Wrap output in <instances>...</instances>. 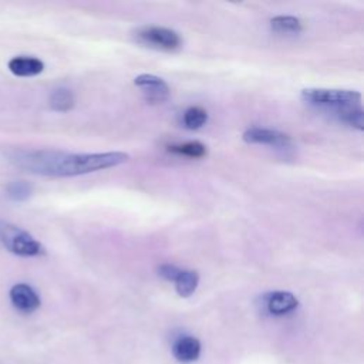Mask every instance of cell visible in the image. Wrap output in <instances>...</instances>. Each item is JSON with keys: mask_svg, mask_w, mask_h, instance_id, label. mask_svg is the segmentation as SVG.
Returning a JSON list of instances; mask_svg holds the SVG:
<instances>
[{"mask_svg": "<svg viewBox=\"0 0 364 364\" xmlns=\"http://www.w3.org/2000/svg\"><path fill=\"white\" fill-rule=\"evenodd\" d=\"M129 159L125 152L71 154L53 149H20L10 155V162L36 175L75 176L121 165Z\"/></svg>", "mask_w": 364, "mask_h": 364, "instance_id": "obj_1", "label": "cell"}, {"mask_svg": "<svg viewBox=\"0 0 364 364\" xmlns=\"http://www.w3.org/2000/svg\"><path fill=\"white\" fill-rule=\"evenodd\" d=\"M0 243L9 252L23 257L40 256L46 253L43 245L28 232L6 220H0Z\"/></svg>", "mask_w": 364, "mask_h": 364, "instance_id": "obj_2", "label": "cell"}, {"mask_svg": "<svg viewBox=\"0 0 364 364\" xmlns=\"http://www.w3.org/2000/svg\"><path fill=\"white\" fill-rule=\"evenodd\" d=\"M301 100L310 105L340 109L346 107L360 105L361 94L353 90L334 88H304L301 90Z\"/></svg>", "mask_w": 364, "mask_h": 364, "instance_id": "obj_3", "label": "cell"}, {"mask_svg": "<svg viewBox=\"0 0 364 364\" xmlns=\"http://www.w3.org/2000/svg\"><path fill=\"white\" fill-rule=\"evenodd\" d=\"M136 38L148 44L149 47L161 48V50H176L181 44V36L171 28L166 27H158V26H148L142 27L136 31Z\"/></svg>", "mask_w": 364, "mask_h": 364, "instance_id": "obj_4", "label": "cell"}, {"mask_svg": "<svg viewBox=\"0 0 364 364\" xmlns=\"http://www.w3.org/2000/svg\"><path fill=\"white\" fill-rule=\"evenodd\" d=\"M134 84L142 90L145 100L151 104H162L169 98L168 84L154 74H139L135 77Z\"/></svg>", "mask_w": 364, "mask_h": 364, "instance_id": "obj_5", "label": "cell"}, {"mask_svg": "<svg viewBox=\"0 0 364 364\" xmlns=\"http://www.w3.org/2000/svg\"><path fill=\"white\" fill-rule=\"evenodd\" d=\"M242 138L247 144L272 145V146H277V148H286L291 144V139L287 134L276 131V129L260 128V127H253V128L246 129L243 132Z\"/></svg>", "mask_w": 364, "mask_h": 364, "instance_id": "obj_6", "label": "cell"}, {"mask_svg": "<svg viewBox=\"0 0 364 364\" xmlns=\"http://www.w3.org/2000/svg\"><path fill=\"white\" fill-rule=\"evenodd\" d=\"M10 301L23 313H33L41 304L37 291L26 283H17L10 289Z\"/></svg>", "mask_w": 364, "mask_h": 364, "instance_id": "obj_7", "label": "cell"}, {"mask_svg": "<svg viewBox=\"0 0 364 364\" xmlns=\"http://www.w3.org/2000/svg\"><path fill=\"white\" fill-rule=\"evenodd\" d=\"M264 306H266V310L270 314H273V316H284V314H287V313H290V311L297 309L299 300L290 291L277 290V291L267 293L264 296Z\"/></svg>", "mask_w": 364, "mask_h": 364, "instance_id": "obj_8", "label": "cell"}, {"mask_svg": "<svg viewBox=\"0 0 364 364\" xmlns=\"http://www.w3.org/2000/svg\"><path fill=\"white\" fill-rule=\"evenodd\" d=\"M172 354L179 363L196 361L200 355V341L193 336H182L175 340Z\"/></svg>", "mask_w": 364, "mask_h": 364, "instance_id": "obj_9", "label": "cell"}, {"mask_svg": "<svg viewBox=\"0 0 364 364\" xmlns=\"http://www.w3.org/2000/svg\"><path fill=\"white\" fill-rule=\"evenodd\" d=\"M9 70L17 77L38 75L44 70V63L31 55H16L9 60Z\"/></svg>", "mask_w": 364, "mask_h": 364, "instance_id": "obj_10", "label": "cell"}, {"mask_svg": "<svg viewBox=\"0 0 364 364\" xmlns=\"http://www.w3.org/2000/svg\"><path fill=\"white\" fill-rule=\"evenodd\" d=\"M173 283L175 290L181 297H189L195 293L199 284V274L196 270H181Z\"/></svg>", "mask_w": 364, "mask_h": 364, "instance_id": "obj_11", "label": "cell"}, {"mask_svg": "<svg viewBox=\"0 0 364 364\" xmlns=\"http://www.w3.org/2000/svg\"><path fill=\"white\" fill-rule=\"evenodd\" d=\"M168 152L171 154H176V155H183L188 158H203L208 154L206 146L199 142V141H188V142H182V144H173L168 146Z\"/></svg>", "mask_w": 364, "mask_h": 364, "instance_id": "obj_12", "label": "cell"}, {"mask_svg": "<svg viewBox=\"0 0 364 364\" xmlns=\"http://www.w3.org/2000/svg\"><path fill=\"white\" fill-rule=\"evenodd\" d=\"M270 27L279 34H299L303 28L300 18L294 16H276L270 20Z\"/></svg>", "mask_w": 364, "mask_h": 364, "instance_id": "obj_13", "label": "cell"}, {"mask_svg": "<svg viewBox=\"0 0 364 364\" xmlns=\"http://www.w3.org/2000/svg\"><path fill=\"white\" fill-rule=\"evenodd\" d=\"M336 114L340 118V121H343L344 124H347L358 131L364 129V112L360 105L336 109Z\"/></svg>", "mask_w": 364, "mask_h": 364, "instance_id": "obj_14", "label": "cell"}, {"mask_svg": "<svg viewBox=\"0 0 364 364\" xmlns=\"http://www.w3.org/2000/svg\"><path fill=\"white\" fill-rule=\"evenodd\" d=\"M74 104H75L74 95L68 88H57L50 95V107L55 111H60V112L70 111L74 107Z\"/></svg>", "mask_w": 364, "mask_h": 364, "instance_id": "obj_15", "label": "cell"}, {"mask_svg": "<svg viewBox=\"0 0 364 364\" xmlns=\"http://www.w3.org/2000/svg\"><path fill=\"white\" fill-rule=\"evenodd\" d=\"M182 121L188 129H199L208 122V112L202 107H189L183 112Z\"/></svg>", "mask_w": 364, "mask_h": 364, "instance_id": "obj_16", "label": "cell"}, {"mask_svg": "<svg viewBox=\"0 0 364 364\" xmlns=\"http://www.w3.org/2000/svg\"><path fill=\"white\" fill-rule=\"evenodd\" d=\"M6 195L16 202L26 200L31 195V185L26 181H11L6 185Z\"/></svg>", "mask_w": 364, "mask_h": 364, "instance_id": "obj_17", "label": "cell"}, {"mask_svg": "<svg viewBox=\"0 0 364 364\" xmlns=\"http://www.w3.org/2000/svg\"><path fill=\"white\" fill-rule=\"evenodd\" d=\"M181 270H182V269H179L178 266H175V264H172V263H164V264H161V266L158 267V274H159L162 279L168 280V282H175V279L178 277V274H179Z\"/></svg>", "mask_w": 364, "mask_h": 364, "instance_id": "obj_18", "label": "cell"}]
</instances>
